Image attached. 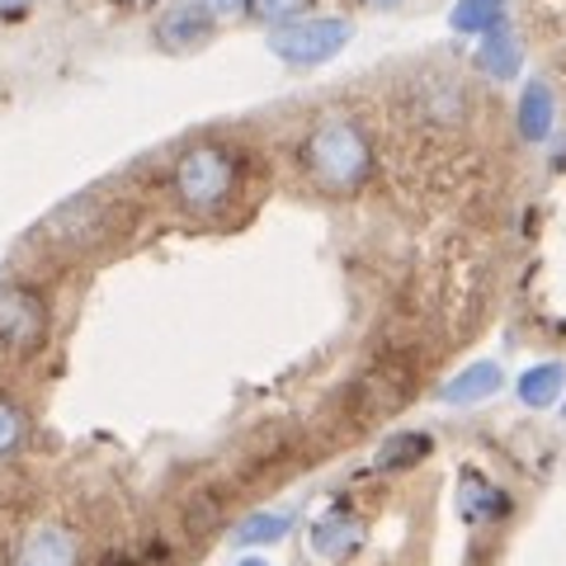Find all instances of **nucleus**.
I'll list each match as a JSON object with an SVG mask.
<instances>
[{
  "label": "nucleus",
  "mask_w": 566,
  "mask_h": 566,
  "mask_svg": "<svg viewBox=\"0 0 566 566\" xmlns=\"http://www.w3.org/2000/svg\"><path fill=\"white\" fill-rule=\"evenodd\" d=\"M297 161H303L307 180L326 193H359L374 175V142H368L359 118L331 114L303 137L297 147Z\"/></svg>",
  "instance_id": "nucleus-1"
},
{
  "label": "nucleus",
  "mask_w": 566,
  "mask_h": 566,
  "mask_svg": "<svg viewBox=\"0 0 566 566\" xmlns=\"http://www.w3.org/2000/svg\"><path fill=\"white\" fill-rule=\"evenodd\" d=\"M241 189V161L222 142H199L175 156L170 166V193L189 218H218Z\"/></svg>",
  "instance_id": "nucleus-2"
},
{
  "label": "nucleus",
  "mask_w": 566,
  "mask_h": 566,
  "mask_svg": "<svg viewBox=\"0 0 566 566\" xmlns=\"http://www.w3.org/2000/svg\"><path fill=\"white\" fill-rule=\"evenodd\" d=\"M52 335V303L33 279H0V359L24 364L43 354Z\"/></svg>",
  "instance_id": "nucleus-3"
},
{
  "label": "nucleus",
  "mask_w": 566,
  "mask_h": 566,
  "mask_svg": "<svg viewBox=\"0 0 566 566\" xmlns=\"http://www.w3.org/2000/svg\"><path fill=\"white\" fill-rule=\"evenodd\" d=\"M349 33H354L349 20H312L307 14V20H297L289 29H274L270 52L289 66H322L349 43Z\"/></svg>",
  "instance_id": "nucleus-4"
},
{
  "label": "nucleus",
  "mask_w": 566,
  "mask_h": 566,
  "mask_svg": "<svg viewBox=\"0 0 566 566\" xmlns=\"http://www.w3.org/2000/svg\"><path fill=\"white\" fill-rule=\"evenodd\" d=\"M212 29H218V20H212L199 0H175V6H166L161 14H156V43H161L166 52L203 48L212 39Z\"/></svg>",
  "instance_id": "nucleus-5"
},
{
  "label": "nucleus",
  "mask_w": 566,
  "mask_h": 566,
  "mask_svg": "<svg viewBox=\"0 0 566 566\" xmlns=\"http://www.w3.org/2000/svg\"><path fill=\"white\" fill-rule=\"evenodd\" d=\"M510 505H515V501H510V495L495 486V482L476 476V472H468L463 486H458V510H463V520H472V524H495V520H505Z\"/></svg>",
  "instance_id": "nucleus-6"
},
{
  "label": "nucleus",
  "mask_w": 566,
  "mask_h": 566,
  "mask_svg": "<svg viewBox=\"0 0 566 566\" xmlns=\"http://www.w3.org/2000/svg\"><path fill=\"white\" fill-rule=\"evenodd\" d=\"M501 382H505L501 364H472V368H463L458 378H449L444 387H439V397H444L449 406H472V401H486V397L501 392Z\"/></svg>",
  "instance_id": "nucleus-7"
},
{
  "label": "nucleus",
  "mask_w": 566,
  "mask_h": 566,
  "mask_svg": "<svg viewBox=\"0 0 566 566\" xmlns=\"http://www.w3.org/2000/svg\"><path fill=\"white\" fill-rule=\"evenodd\" d=\"M553 118H557V104H553V91L543 81H528L524 95H520V133L528 142H543L553 133Z\"/></svg>",
  "instance_id": "nucleus-8"
},
{
  "label": "nucleus",
  "mask_w": 566,
  "mask_h": 566,
  "mask_svg": "<svg viewBox=\"0 0 566 566\" xmlns=\"http://www.w3.org/2000/svg\"><path fill=\"white\" fill-rule=\"evenodd\" d=\"M476 66H482L486 81H515L520 76V43L510 33H486L482 48H476Z\"/></svg>",
  "instance_id": "nucleus-9"
},
{
  "label": "nucleus",
  "mask_w": 566,
  "mask_h": 566,
  "mask_svg": "<svg viewBox=\"0 0 566 566\" xmlns=\"http://www.w3.org/2000/svg\"><path fill=\"white\" fill-rule=\"evenodd\" d=\"M449 24L458 33H476V39H486V33H501L505 29V0H458Z\"/></svg>",
  "instance_id": "nucleus-10"
},
{
  "label": "nucleus",
  "mask_w": 566,
  "mask_h": 566,
  "mask_svg": "<svg viewBox=\"0 0 566 566\" xmlns=\"http://www.w3.org/2000/svg\"><path fill=\"white\" fill-rule=\"evenodd\" d=\"M562 387H566V368H562V364H534L528 374H520V387H515V392H520L524 406L543 411V406H557Z\"/></svg>",
  "instance_id": "nucleus-11"
},
{
  "label": "nucleus",
  "mask_w": 566,
  "mask_h": 566,
  "mask_svg": "<svg viewBox=\"0 0 566 566\" xmlns=\"http://www.w3.org/2000/svg\"><path fill=\"white\" fill-rule=\"evenodd\" d=\"M312 547L322 557H345L359 547V524L345 520V515H326V520H316L312 524Z\"/></svg>",
  "instance_id": "nucleus-12"
},
{
  "label": "nucleus",
  "mask_w": 566,
  "mask_h": 566,
  "mask_svg": "<svg viewBox=\"0 0 566 566\" xmlns=\"http://www.w3.org/2000/svg\"><path fill=\"white\" fill-rule=\"evenodd\" d=\"M430 453V434H392L387 444L378 449V468L382 472H397V468H411Z\"/></svg>",
  "instance_id": "nucleus-13"
},
{
  "label": "nucleus",
  "mask_w": 566,
  "mask_h": 566,
  "mask_svg": "<svg viewBox=\"0 0 566 566\" xmlns=\"http://www.w3.org/2000/svg\"><path fill=\"white\" fill-rule=\"evenodd\" d=\"M316 6V0H251V20L260 24H270V29H289L297 20H307V10Z\"/></svg>",
  "instance_id": "nucleus-14"
},
{
  "label": "nucleus",
  "mask_w": 566,
  "mask_h": 566,
  "mask_svg": "<svg viewBox=\"0 0 566 566\" xmlns=\"http://www.w3.org/2000/svg\"><path fill=\"white\" fill-rule=\"evenodd\" d=\"M24 430H29V416L14 397H0V458H14L24 444Z\"/></svg>",
  "instance_id": "nucleus-15"
},
{
  "label": "nucleus",
  "mask_w": 566,
  "mask_h": 566,
  "mask_svg": "<svg viewBox=\"0 0 566 566\" xmlns=\"http://www.w3.org/2000/svg\"><path fill=\"white\" fill-rule=\"evenodd\" d=\"M283 534H289V515H251L237 524V543H279Z\"/></svg>",
  "instance_id": "nucleus-16"
},
{
  "label": "nucleus",
  "mask_w": 566,
  "mask_h": 566,
  "mask_svg": "<svg viewBox=\"0 0 566 566\" xmlns=\"http://www.w3.org/2000/svg\"><path fill=\"white\" fill-rule=\"evenodd\" d=\"M199 6L218 20V14H241V10H251V0H199Z\"/></svg>",
  "instance_id": "nucleus-17"
},
{
  "label": "nucleus",
  "mask_w": 566,
  "mask_h": 566,
  "mask_svg": "<svg viewBox=\"0 0 566 566\" xmlns=\"http://www.w3.org/2000/svg\"><path fill=\"white\" fill-rule=\"evenodd\" d=\"M364 6H378V10H392V6H401V0H364Z\"/></svg>",
  "instance_id": "nucleus-18"
},
{
  "label": "nucleus",
  "mask_w": 566,
  "mask_h": 566,
  "mask_svg": "<svg viewBox=\"0 0 566 566\" xmlns=\"http://www.w3.org/2000/svg\"><path fill=\"white\" fill-rule=\"evenodd\" d=\"M123 10H142V6H151V0H118Z\"/></svg>",
  "instance_id": "nucleus-19"
},
{
  "label": "nucleus",
  "mask_w": 566,
  "mask_h": 566,
  "mask_svg": "<svg viewBox=\"0 0 566 566\" xmlns=\"http://www.w3.org/2000/svg\"><path fill=\"white\" fill-rule=\"evenodd\" d=\"M237 566H270V562H264V557H241Z\"/></svg>",
  "instance_id": "nucleus-20"
},
{
  "label": "nucleus",
  "mask_w": 566,
  "mask_h": 566,
  "mask_svg": "<svg viewBox=\"0 0 566 566\" xmlns=\"http://www.w3.org/2000/svg\"><path fill=\"white\" fill-rule=\"evenodd\" d=\"M24 6V0H0V10H20Z\"/></svg>",
  "instance_id": "nucleus-21"
}]
</instances>
